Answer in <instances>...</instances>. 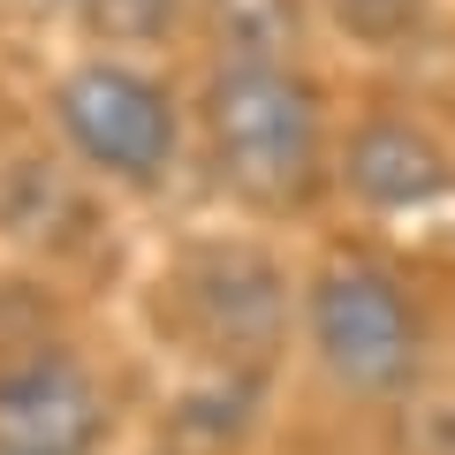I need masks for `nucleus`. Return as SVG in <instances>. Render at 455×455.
<instances>
[{
  "label": "nucleus",
  "mask_w": 455,
  "mask_h": 455,
  "mask_svg": "<svg viewBox=\"0 0 455 455\" xmlns=\"http://www.w3.org/2000/svg\"><path fill=\"white\" fill-rule=\"evenodd\" d=\"M334 182L372 212H418V205H440L455 190V152L425 130L418 114L379 107L349 130V145L334 160Z\"/></svg>",
  "instance_id": "5"
},
{
  "label": "nucleus",
  "mask_w": 455,
  "mask_h": 455,
  "mask_svg": "<svg viewBox=\"0 0 455 455\" xmlns=\"http://www.w3.org/2000/svg\"><path fill=\"white\" fill-rule=\"evenodd\" d=\"M205 152L220 182L259 212H304L326 190V99L296 61L212 68L205 99Z\"/></svg>",
  "instance_id": "1"
},
{
  "label": "nucleus",
  "mask_w": 455,
  "mask_h": 455,
  "mask_svg": "<svg viewBox=\"0 0 455 455\" xmlns=\"http://www.w3.org/2000/svg\"><path fill=\"white\" fill-rule=\"evenodd\" d=\"M107 440V387L68 349L0 364V455H92Z\"/></svg>",
  "instance_id": "4"
},
{
  "label": "nucleus",
  "mask_w": 455,
  "mask_h": 455,
  "mask_svg": "<svg viewBox=\"0 0 455 455\" xmlns=\"http://www.w3.org/2000/svg\"><path fill=\"white\" fill-rule=\"evenodd\" d=\"M190 304L205 311V341L220 349H266L281 326V274L251 251H205L190 266Z\"/></svg>",
  "instance_id": "6"
},
{
  "label": "nucleus",
  "mask_w": 455,
  "mask_h": 455,
  "mask_svg": "<svg viewBox=\"0 0 455 455\" xmlns=\"http://www.w3.org/2000/svg\"><path fill=\"white\" fill-rule=\"evenodd\" d=\"M304 334L341 395L387 403L425 364V319L410 281L372 251H326L304 281Z\"/></svg>",
  "instance_id": "2"
},
{
  "label": "nucleus",
  "mask_w": 455,
  "mask_h": 455,
  "mask_svg": "<svg viewBox=\"0 0 455 455\" xmlns=\"http://www.w3.org/2000/svg\"><path fill=\"white\" fill-rule=\"evenodd\" d=\"M205 31H212V46H220V68L296 61L304 0H205Z\"/></svg>",
  "instance_id": "7"
},
{
  "label": "nucleus",
  "mask_w": 455,
  "mask_h": 455,
  "mask_svg": "<svg viewBox=\"0 0 455 455\" xmlns=\"http://www.w3.org/2000/svg\"><path fill=\"white\" fill-rule=\"evenodd\" d=\"M319 16L334 23L341 38H357L372 53H395L433 23V0H319Z\"/></svg>",
  "instance_id": "8"
},
{
  "label": "nucleus",
  "mask_w": 455,
  "mask_h": 455,
  "mask_svg": "<svg viewBox=\"0 0 455 455\" xmlns=\"http://www.w3.org/2000/svg\"><path fill=\"white\" fill-rule=\"evenodd\" d=\"M175 16H182V0H84V23L107 46H160L175 31Z\"/></svg>",
  "instance_id": "9"
},
{
  "label": "nucleus",
  "mask_w": 455,
  "mask_h": 455,
  "mask_svg": "<svg viewBox=\"0 0 455 455\" xmlns=\"http://www.w3.org/2000/svg\"><path fill=\"white\" fill-rule=\"evenodd\" d=\"M31 8H68V0H31Z\"/></svg>",
  "instance_id": "10"
},
{
  "label": "nucleus",
  "mask_w": 455,
  "mask_h": 455,
  "mask_svg": "<svg viewBox=\"0 0 455 455\" xmlns=\"http://www.w3.org/2000/svg\"><path fill=\"white\" fill-rule=\"evenodd\" d=\"M53 122L76 145V160L99 167L107 182H122V190L167 182L175 145H182L167 84L145 76V68H130V61H107V53L99 61H76L53 84Z\"/></svg>",
  "instance_id": "3"
}]
</instances>
